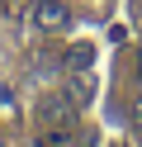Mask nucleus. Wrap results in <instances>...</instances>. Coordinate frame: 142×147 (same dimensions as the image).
<instances>
[{
    "label": "nucleus",
    "instance_id": "obj_1",
    "mask_svg": "<svg viewBox=\"0 0 142 147\" xmlns=\"http://www.w3.org/2000/svg\"><path fill=\"white\" fill-rule=\"evenodd\" d=\"M76 100L71 95H43V105H38V119H43V128H76Z\"/></svg>",
    "mask_w": 142,
    "mask_h": 147
},
{
    "label": "nucleus",
    "instance_id": "obj_2",
    "mask_svg": "<svg viewBox=\"0 0 142 147\" xmlns=\"http://www.w3.org/2000/svg\"><path fill=\"white\" fill-rule=\"evenodd\" d=\"M33 19H38V29H66V24H71V10H66L62 0H38Z\"/></svg>",
    "mask_w": 142,
    "mask_h": 147
},
{
    "label": "nucleus",
    "instance_id": "obj_3",
    "mask_svg": "<svg viewBox=\"0 0 142 147\" xmlns=\"http://www.w3.org/2000/svg\"><path fill=\"white\" fill-rule=\"evenodd\" d=\"M90 62H95V48H90V43H76V48L66 52V67H71V71H90Z\"/></svg>",
    "mask_w": 142,
    "mask_h": 147
},
{
    "label": "nucleus",
    "instance_id": "obj_4",
    "mask_svg": "<svg viewBox=\"0 0 142 147\" xmlns=\"http://www.w3.org/2000/svg\"><path fill=\"white\" fill-rule=\"evenodd\" d=\"M71 100H76V105H81V100H90V81H85L81 71H76V81H71Z\"/></svg>",
    "mask_w": 142,
    "mask_h": 147
},
{
    "label": "nucleus",
    "instance_id": "obj_5",
    "mask_svg": "<svg viewBox=\"0 0 142 147\" xmlns=\"http://www.w3.org/2000/svg\"><path fill=\"white\" fill-rule=\"evenodd\" d=\"M137 81H142V48H137Z\"/></svg>",
    "mask_w": 142,
    "mask_h": 147
},
{
    "label": "nucleus",
    "instance_id": "obj_6",
    "mask_svg": "<svg viewBox=\"0 0 142 147\" xmlns=\"http://www.w3.org/2000/svg\"><path fill=\"white\" fill-rule=\"evenodd\" d=\"M137 114H142V109H137Z\"/></svg>",
    "mask_w": 142,
    "mask_h": 147
}]
</instances>
